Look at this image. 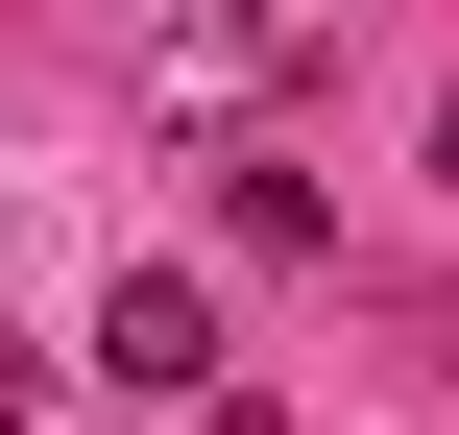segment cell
<instances>
[{"label":"cell","instance_id":"4","mask_svg":"<svg viewBox=\"0 0 459 435\" xmlns=\"http://www.w3.org/2000/svg\"><path fill=\"white\" fill-rule=\"evenodd\" d=\"M436 170H459V121H436Z\"/></svg>","mask_w":459,"mask_h":435},{"label":"cell","instance_id":"2","mask_svg":"<svg viewBox=\"0 0 459 435\" xmlns=\"http://www.w3.org/2000/svg\"><path fill=\"white\" fill-rule=\"evenodd\" d=\"M266 73H290V0H194L169 24V97H266Z\"/></svg>","mask_w":459,"mask_h":435},{"label":"cell","instance_id":"5","mask_svg":"<svg viewBox=\"0 0 459 435\" xmlns=\"http://www.w3.org/2000/svg\"><path fill=\"white\" fill-rule=\"evenodd\" d=\"M0 435H24V412H0Z\"/></svg>","mask_w":459,"mask_h":435},{"label":"cell","instance_id":"1","mask_svg":"<svg viewBox=\"0 0 459 435\" xmlns=\"http://www.w3.org/2000/svg\"><path fill=\"white\" fill-rule=\"evenodd\" d=\"M97 363H121L145 412H194V387H218V291H194V266H121V291H97Z\"/></svg>","mask_w":459,"mask_h":435},{"label":"cell","instance_id":"3","mask_svg":"<svg viewBox=\"0 0 459 435\" xmlns=\"http://www.w3.org/2000/svg\"><path fill=\"white\" fill-rule=\"evenodd\" d=\"M218 242H242V266H315L339 218H315V170H242V194H218Z\"/></svg>","mask_w":459,"mask_h":435}]
</instances>
